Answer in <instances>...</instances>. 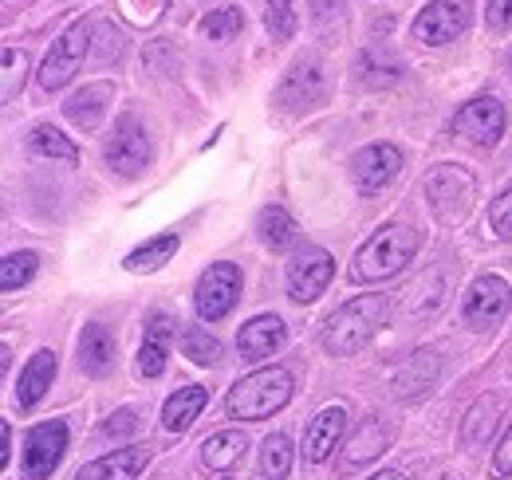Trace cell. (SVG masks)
I'll list each match as a JSON object with an SVG mask.
<instances>
[{"label":"cell","mask_w":512,"mask_h":480,"mask_svg":"<svg viewBox=\"0 0 512 480\" xmlns=\"http://www.w3.org/2000/svg\"><path fill=\"white\" fill-rule=\"evenodd\" d=\"M264 28H268L272 40H292V32H296V8H292V0H268Z\"/></svg>","instance_id":"obj_33"},{"label":"cell","mask_w":512,"mask_h":480,"mask_svg":"<svg viewBox=\"0 0 512 480\" xmlns=\"http://www.w3.org/2000/svg\"><path fill=\"white\" fill-rule=\"evenodd\" d=\"M241 300V268L233 260H217L205 268V276L197 280V292H193V307L205 323H217L225 319Z\"/></svg>","instance_id":"obj_4"},{"label":"cell","mask_w":512,"mask_h":480,"mask_svg":"<svg viewBox=\"0 0 512 480\" xmlns=\"http://www.w3.org/2000/svg\"><path fill=\"white\" fill-rule=\"evenodd\" d=\"M67 453V425L60 418L56 421H40L28 429L24 437V461H20V473L24 480H48Z\"/></svg>","instance_id":"obj_6"},{"label":"cell","mask_w":512,"mask_h":480,"mask_svg":"<svg viewBox=\"0 0 512 480\" xmlns=\"http://www.w3.org/2000/svg\"><path fill=\"white\" fill-rule=\"evenodd\" d=\"M512 307V288L501 280V276H477L465 292V303H461V315L469 327L485 331L493 327L497 319H505V311Z\"/></svg>","instance_id":"obj_11"},{"label":"cell","mask_w":512,"mask_h":480,"mask_svg":"<svg viewBox=\"0 0 512 480\" xmlns=\"http://www.w3.org/2000/svg\"><path fill=\"white\" fill-rule=\"evenodd\" d=\"M166 347H170V339L146 335V343H142V355H138V370H142L146 378H158V374L166 370Z\"/></svg>","instance_id":"obj_35"},{"label":"cell","mask_w":512,"mask_h":480,"mask_svg":"<svg viewBox=\"0 0 512 480\" xmlns=\"http://www.w3.org/2000/svg\"><path fill=\"white\" fill-rule=\"evenodd\" d=\"M130 429H138V414H134V410H119L111 421H103V433H107V437H123Z\"/></svg>","instance_id":"obj_39"},{"label":"cell","mask_w":512,"mask_h":480,"mask_svg":"<svg viewBox=\"0 0 512 480\" xmlns=\"http://www.w3.org/2000/svg\"><path fill=\"white\" fill-rule=\"evenodd\" d=\"M260 473L264 480H284L292 473V441L284 433H272L264 437V449H260Z\"/></svg>","instance_id":"obj_28"},{"label":"cell","mask_w":512,"mask_h":480,"mask_svg":"<svg viewBox=\"0 0 512 480\" xmlns=\"http://www.w3.org/2000/svg\"><path fill=\"white\" fill-rule=\"evenodd\" d=\"M8 449H12V433H8V421H0V465H8Z\"/></svg>","instance_id":"obj_40"},{"label":"cell","mask_w":512,"mask_h":480,"mask_svg":"<svg viewBox=\"0 0 512 480\" xmlns=\"http://www.w3.org/2000/svg\"><path fill=\"white\" fill-rule=\"evenodd\" d=\"M320 95H323V79L312 63H296L288 71V79L280 83V103L284 107H312V103H320Z\"/></svg>","instance_id":"obj_23"},{"label":"cell","mask_w":512,"mask_h":480,"mask_svg":"<svg viewBox=\"0 0 512 480\" xmlns=\"http://www.w3.org/2000/svg\"><path fill=\"white\" fill-rule=\"evenodd\" d=\"M52 378H56V355L52 351H36L28 366L20 370V386H16V398H20V406L28 410V406H36L48 390H52Z\"/></svg>","instance_id":"obj_20"},{"label":"cell","mask_w":512,"mask_h":480,"mask_svg":"<svg viewBox=\"0 0 512 480\" xmlns=\"http://www.w3.org/2000/svg\"><path fill=\"white\" fill-rule=\"evenodd\" d=\"M493 473L505 480L512 477V425L505 429V437H501V445H497V457H493Z\"/></svg>","instance_id":"obj_38"},{"label":"cell","mask_w":512,"mask_h":480,"mask_svg":"<svg viewBox=\"0 0 512 480\" xmlns=\"http://www.w3.org/2000/svg\"><path fill=\"white\" fill-rule=\"evenodd\" d=\"M36 276V252H8L0 260V292H20Z\"/></svg>","instance_id":"obj_30"},{"label":"cell","mask_w":512,"mask_h":480,"mask_svg":"<svg viewBox=\"0 0 512 480\" xmlns=\"http://www.w3.org/2000/svg\"><path fill=\"white\" fill-rule=\"evenodd\" d=\"M438 370H442V362H438L434 351H414V359L394 374V398H418V394H426L438 382Z\"/></svg>","instance_id":"obj_18"},{"label":"cell","mask_w":512,"mask_h":480,"mask_svg":"<svg viewBox=\"0 0 512 480\" xmlns=\"http://www.w3.org/2000/svg\"><path fill=\"white\" fill-rule=\"evenodd\" d=\"M87 48H91V24L79 20V24L67 28L64 36L52 44V52L44 56L40 87H44V91H60V87H67V79L79 71V63H83V56H87Z\"/></svg>","instance_id":"obj_7"},{"label":"cell","mask_w":512,"mask_h":480,"mask_svg":"<svg viewBox=\"0 0 512 480\" xmlns=\"http://www.w3.org/2000/svg\"><path fill=\"white\" fill-rule=\"evenodd\" d=\"M505 126H509L505 103L493 99V95H481V99L465 103V107L457 111V119H453V130H457L465 142H473V146H497L501 134H505Z\"/></svg>","instance_id":"obj_9"},{"label":"cell","mask_w":512,"mask_h":480,"mask_svg":"<svg viewBox=\"0 0 512 480\" xmlns=\"http://www.w3.org/2000/svg\"><path fill=\"white\" fill-rule=\"evenodd\" d=\"M331 272H335V260H331L323 248H316V244L300 248V252L292 256V264H288L292 300H300V303L320 300L323 292H327V284H331Z\"/></svg>","instance_id":"obj_12"},{"label":"cell","mask_w":512,"mask_h":480,"mask_svg":"<svg viewBox=\"0 0 512 480\" xmlns=\"http://www.w3.org/2000/svg\"><path fill=\"white\" fill-rule=\"evenodd\" d=\"M182 351H186L193 362H201V366H213V362L221 359V343H217L205 327H197V323H190V327L182 331Z\"/></svg>","instance_id":"obj_31"},{"label":"cell","mask_w":512,"mask_h":480,"mask_svg":"<svg viewBox=\"0 0 512 480\" xmlns=\"http://www.w3.org/2000/svg\"><path fill=\"white\" fill-rule=\"evenodd\" d=\"M509 71H512V56H509Z\"/></svg>","instance_id":"obj_42"},{"label":"cell","mask_w":512,"mask_h":480,"mask_svg":"<svg viewBox=\"0 0 512 480\" xmlns=\"http://www.w3.org/2000/svg\"><path fill=\"white\" fill-rule=\"evenodd\" d=\"M371 480H410L406 473H398V469H386V473H379V477H371Z\"/></svg>","instance_id":"obj_41"},{"label":"cell","mask_w":512,"mask_h":480,"mask_svg":"<svg viewBox=\"0 0 512 480\" xmlns=\"http://www.w3.org/2000/svg\"><path fill=\"white\" fill-rule=\"evenodd\" d=\"M111 362H115V335L103 323H87L79 335V366L99 378L111 370Z\"/></svg>","instance_id":"obj_19"},{"label":"cell","mask_w":512,"mask_h":480,"mask_svg":"<svg viewBox=\"0 0 512 480\" xmlns=\"http://www.w3.org/2000/svg\"><path fill=\"white\" fill-rule=\"evenodd\" d=\"M489 229H493V237L512 240V189H505V193L489 205Z\"/></svg>","instance_id":"obj_36"},{"label":"cell","mask_w":512,"mask_h":480,"mask_svg":"<svg viewBox=\"0 0 512 480\" xmlns=\"http://www.w3.org/2000/svg\"><path fill=\"white\" fill-rule=\"evenodd\" d=\"M174 252H178V233H162V237L146 240L142 248H134L123 264L127 272H158Z\"/></svg>","instance_id":"obj_27"},{"label":"cell","mask_w":512,"mask_h":480,"mask_svg":"<svg viewBox=\"0 0 512 480\" xmlns=\"http://www.w3.org/2000/svg\"><path fill=\"white\" fill-rule=\"evenodd\" d=\"M386 311H390V300L375 296V292L343 303L323 323V347H327V355H355V351H363L386 323Z\"/></svg>","instance_id":"obj_2"},{"label":"cell","mask_w":512,"mask_h":480,"mask_svg":"<svg viewBox=\"0 0 512 480\" xmlns=\"http://www.w3.org/2000/svg\"><path fill=\"white\" fill-rule=\"evenodd\" d=\"M241 28H245V12L241 8H217V12H209L201 20V32L209 40H233Z\"/></svg>","instance_id":"obj_32"},{"label":"cell","mask_w":512,"mask_h":480,"mask_svg":"<svg viewBox=\"0 0 512 480\" xmlns=\"http://www.w3.org/2000/svg\"><path fill=\"white\" fill-rule=\"evenodd\" d=\"M473 193H477V181L461 166H438L426 178V201L438 213V221H446V225L465 221V213L473 209Z\"/></svg>","instance_id":"obj_5"},{"label":"cell","mask_w":512,"mask_h":480,"mask_svg":"<svg viewBox=\"0 0 512 480\" xmlns=\"http://www.w3.org/2000/svg\"><path fill=\"white\" fill-rule=\"evenodd\" d=\"M245 449H249L245 433L221 429V433H213V437L201 445V461H205V469H213V473H229V469L245 457Z\"/></svg>","instance_id":"obj_22"},{"label":"cell","mask_w":512,"mask_h":480,"mask_svg":"<svg viewBox=\"0 0 512 480\" xmlns=\"http://www.w3.org/2000/svg\"><path fill=\"white\" fill-rule=\"evenodd\" d=\"M28 146H32V154H40V158H60V162H79V150H75V142L60 134L56 126H36L32 130V138H28Z\"/></svg>","instance_id":"obj_29"},{"label":"cell","mask_w":512,"mask_h":480,"mask_svg":"<svg viewBox=\"0 0 512 480\" xmlns=\"http://www.w3.org/2000/svg\"><path fill=\"white\" fill-rule=\"evenodd\" d=\"M386 449H390V425L379 418L363 421V425L347 437V445H343V453H339V469H343V473L363 469V465L379 461Z\"/></svg>","instance_id":"obj_14"},{"label":"cell","mask_w":512,"mask_h":480,"mask_svg":"<svg viewBox=\"0 0 512 480\" xmlns=\"http://www.w3.org/2000/svg\"><path fill=\"white\" fill-rule=\"evenodd\" d=\"M205 402H209V390H205V386H182V390L166 402V410H162V425H166L170 433H186L193 421L201 418Z\"/></svg>","instance_id":"obj_21"},{"label":"cell","mask_w":512,"mask_h":480,"mask_svg":"<svg viewBox=\"0 0 512 480\" xmlns=\"http://www.w3.org/2000/svg\"><path fill=\"white\" fill-rule=\"evenodd\" d=\"M418 244H422L418 229H410V225H386V229H379L375 237L355 252V260H351V280H355V284H379V280L398 276V272L414 260Z\"/></svg>","instance_id":"obj_1"},{"label":"cell","mask_w":512,"mask_h":480,"mask_svg":"<svg viewBox=\"0 0 512 480\" xmlns=\"http://www.w3.org/2000/svg\"><path fill=\"white\" fill-rule=\"evenodd\" d=\"M284 339H288V331H284V319L280 315H256V319H249L241 327L237 351H241V359L260 362L268 359V355H276L284 347Z\"/></svg>","instance_id":"obj_15"},{"label":"cell","mask_w":512,"mask_h":480,"mask_svg":"<svg viewBox=\"0 0 512 480\" xmlns=\"http://www.w3.org/2000/svg\"><path fill=\"white\" fill-rule=\"evenodd\" d=\"M398 170H402V154L390 142H375V146H367V150H359L351 158V178L363 193L386 189L390 181L398 178Z\"/></svg>","instance_id":"obj_13"},{"label":"cell","mask_w":512,"mask_h":480,"mask_svg":"<svg viewBox=\"0 0 512 480\" xmlns=\"http://www.w3.org/2000/svg\"><path fill=\"white\" fill-rule=\"evenodd\" d=\"M469 20H473L469 0H434L430 8L418 12V20H414V36H418L422 44L442 48V44L457 40V36L469 28Z\"/></svg>","instance_id":"obj_10"},{"label":"cell","mask_w":512,"mask_h":480,"mask_svg":"<svg viewBox=\"0 0 512 480\" xmlns=\"http://www.w3.org/2000/svg\"><path fill=\"white\" fill-rule=\"evenodd\" d=\"M343 429H347V410H343V406L320 410V414L312 418V425H308V433H304V461H312V465L327 461V457L339 449Z\"/></svg>","instance_id":"obj_16"},{"label":"cell","mask_w":512,"mask_h":480,"mask_svg":"<svg viewBox=\"0 0 512 480\" xmlns=\"http://www.w3.org/2000/svg\"><path fill=\"white\" fill-rule=\"evenodd\" d=\"M146 162H150V134L134 115H123L115 122V134L107 138V166L123 178H134L146 170Z\"/></svg>","instance_id":"obj_8"},{"label":"cell","mask_w":512,"mask_h":480,"mask_svg":"<svg viewBox=\"0 0 512 480\" xmlns=\"http://www.w3.org/2000/svg\"><path fill=\"white\" fill-rule=\"evenodd\" d=\"M24 75H28V56L16 52V48H4V87H0V99L12 103L24 87Z\"/></svg>","instance_id":"obj_34"},{"label":"cell","mask_w":512,"mask_h":480,"mask_svg":"<svg viewBox=\"0 0 512 480\" xmlns=\"http://www.w3.org/2000/svg\"><path fill=\"white\" fill-rule=\"evenodd\" d=\"M288 402H292V374L284 366H264L229 390L225 410L237 421H264L276 410H284Z\"/></svg>","instance_id":"obj_3"},{"label":"cell","mask_w":512,"mask_h":480,"mask_svg":"<svg viewBox=\"0 0 512 480\" xmlns=\"http://www.w3.org/2000/svg\"><path fill=\"white\" fill-rule=\"evenodd\" d=\"M485 20H489V28H493V32H509L512 28V0H489Z\"/></svg>","instance_id":"obj_37"},{"label":"cell","mask_w":512,"mask_h":480,"mask_svg":"<svg viewBox=\"0 0 512 480\" xmlns=\"http://www.w3.org/2000/svg\"><path fill=\"white\" fill-rule=\"evenodd\" d=\"M497 418H501V398H493V394L477 398L469 406V414L461 418V445H485V441H493Z\"/></svg>","instance_id":"obj_24"},{"label":"cell","mask_w":512,"mask_h":480,"mask_svg":"<svg viewBox=\"0 0 512 480\" xmlns=\"http://www.w3.org/2000/svg\"><path fill=\"white\" fill-rule=\"evenodd\" d=\"M150 465V449L146 445H130V449H115L91 465H83L75 480H138V473Z\"/></svg>","instance_id":"obj_17"},{"label":"cell","mask_w":512,"mask_h":480,"mask_svg":"<svg viewBox=\"0 0 512 480\" xmlns=\"http://www.w3.org/2000/svg\"><path fill=\"white\" fill-rule=\"evenodd\" d=\"M256 229H260V240L272 252H284L296 240V221H292V213L284 205H264L260 217H256Z\"/></svg>","instance_id":"obj_25"},{"label":"cell","mask_w":512,"mask_h":480,"mask_svg":"<svg viewBox=\"0 0 512 480\" xmlns=\"http://www.w3.org/2000/svg\"><path fill=\"white\" fill-rule=\"evenodd\" d=\"M103 99H111V87L107 83H95V87H83L79 95H71L64 103L67 119L79 122V126H99V119H103V111H107V103Z\"/></svg>","instance_id":"obj_26"}]
</instances>
